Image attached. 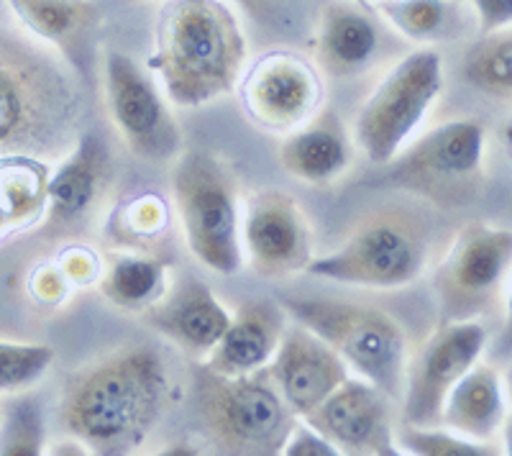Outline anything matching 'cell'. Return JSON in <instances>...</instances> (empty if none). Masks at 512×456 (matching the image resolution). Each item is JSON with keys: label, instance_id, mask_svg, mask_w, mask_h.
Returning <instances> with one entry per match:
<instances>
[{"label": "cell", "instance_id": "cell-1", "mask_svg": "<svg viewBox=\"0 0 512 456\" xmlns=\"http://www.w3.org/2000/svg\"><path fill=\"white\" fill-rule=\"evenodd\" d=\"M169 395L167 359L154 346H123L67 380L59 423L93 454H131L162 421Z\"/></svg>", "mask_w": 512, "mask_h": 456}, {"label": "cell", "instance_id": "cell-2", "mask_svg": "<svg viewBox=\"0 0 512 456\" xmlns=\"http://www.w3.org/2000/svg\"><path fill=\"white\" fill-rule=\"evenodd\" d=\"M246 62L249 34L228 0H164L146 70L169 103L200 108L236 93Z\"/></svg>", "mask_w": 512, "mask_h": 456}, {"label": "cell", "instance_id": "cell-3", "mask_svg": "<svg viewBox=\"0 0 512 456\" xmlns=\"http://www.w3.org/2000/svg\"><path fill=\"white\" fill-rule=\"evenodd\" d=\"M64 62L0 0V157H39L70 139L80 90Z\"/></svg>", "mask_w": 512, "mask_h": 456}, {"label": "cell", "instance_id": "cell-4", "mask_svg": "<svg viewBox=\"0 0 512 456\" xmlns=\"http://www.w3.org/2000/svg\"><path fill=\"white\" fill-rule=\"evenodd\" d=\"M295 323L326 341L361 380L372 382L392 403H400L410 344L405 328L384 310L341 298H282Z\"/></svg>", "mask_w": 512, "mask_h": 456}, {"label": "cell", "instance_id": "cell-5", "mask_svg": "<svg viewBox=\"0 0 512 456\" xmlns=\"http://www.w3.org/2000/svg\"><path fill=\"white\" fill-rule=\"evenodd\" d=\"M195 392L205 436L218 454H280L297 421L267 367L251 375L223 377L200 364Z\"/></svg>", "mask_w": 512, "mask_h": 456}, {"label": "cell", "instance_id": "cell-6", "mask_svg": "<svg viewBox=\"0 0 512 456\" xmlns=\"http://www.w3.org/2000/svg\"><path fill=\"white\" fill-rule=\"evenodd\" d=\"M172 195L192 257L216 275H239L241 252L239 188L231 170L203 149L177 154Z\"/></svg>", "mask_w": 512, "mask_h": 456}, {"label": "cell", "instance_id": "cell-7", "mask_svg": "<svg viewBox=\"0 0 512 456\" xmlns=\"http://www.w3.org/2000/svg\"><path fill=\"white\" fill-rule=\"evenodd\" d=\"M443 93V57L436 47L402 54L367 95L354 121V144L374 167H387Z\"/></svg>", "mask_w": 512, "mask_h": 456}, {"label": "cell", "instance_id": "cell-8", "mask_svg": "<svg viewBox=\"0 0 512 456\" xmlns=\"http://www.w3.org/2000/svg\"><path fill=\"white\" fill-rule=\"evenodd\" d=\"M428 259V236L400 213L372 216L349 239L313 257L305 272L318 280L367 290H400L420 277Z\"/></svg>", "mask_w": 512, "mask_h": 456}, {"label": "cell", "instance_id": "cell-9", "mask_svg": "<svg viewBox=\"0 0 512 456\" xmlns=\"http://www.w3.org/2000/svg\"><path fill=\"white\" fill-rule=\"evenodd\" d=\"M484 144L487 131L479 118H454L420 136L413 147H402L382 182L436 203H459L479 188Z\"/></svg>", "mask_w": 512, "mask_h": 456}, {"label": "cell", "instance_id": "cell-10", "mask_svg": "<svg viewBox=\"0 0 512 456\" xmlns=\"http://www.w3.org/2000/svg\"><path fill=\"white\" fill-rule=\"evenodd\" d=\"M236 93L251 123L269 134L285 136L320 111L326 100V82L305 54L269 49L246 62Z\"/></svg>", "mask_w": 512, "mask_h": 456}, {"label": "cell", "instance_id": "cell-11", "mask_svg": "<svg viewBox=\"0 0 512 456\" xmlns=\"http://www.w3.org/2000/svg\"><path fill=\"white\" fill-rule=\"evenodd\" d=\"M105 108L128 149L141 159L164 162L182 152V131L167 95L152 72L128 54L108 49L103 57Z\"/></svg>", "mask_w": 512, "mask_h": 456}, {"label": "cell", "instance_id": "cell-12", "mask_svg": "<svg viewBox=\"0 0 512 456\" xmlns=\"http://www.w3.org/2000/svg\"><path fill=\"white\" fill-rule=\"evenodd\" d=\"M512 264V231L472 221L459 228L436 272L446 321H466L495 305Z\"/></svg>", "mask_w": 512, "mask_h": 456}, {"label": "cell", "instance_id": "cell-13", "mask_svg": "<svg viewBox=\"0 0 512 456\" xmlns=\"http://www.w3.org/2000/svg\"><path fill=\"white\" fill-rule=\"evenodd\" d=\"M487 346V328L474 318L446 321L425 341L405 369L402 423L441 426V405L466 369L474 367Z\"/></svg>", "mask_w": 512, "mask_h": 456}, {"label": "cell", "instance_id": "cell-14", "mask_svg": "<svg viewBox=\"0 0 512 456\" xmlns=\"http://www.w3.org/2000/svg\"><path fill=\"white\" fill-rule=\"evenodd\" d=\"M241 252L256 275L269 280L305 272L313 259V231L300 203L280 190L251 195L241 218Z\"/></svg>", "mask_w": 512, "mask_h": 456}, {"label": "cell", "instance_id": "cell-15", "mask_svg": "<svg viewBox=\"0 0 512 456\" xmlns=\"http://www.w3.org/2000/svg\"><path fill=\"white\" fill-rule=\"evenodd\" d=\"M315 67L331 80H354L377 67L400 36L374 8L356 0H320L315 13Z\"/></svg>", "mask_w": 512, "mask_h": 456}, {"label": "cell", "instance_id": "cell-16", "mask_svg": "<svg viewBox=\"0 0 512 456\" xmlns=\"http://www.w3.org/2000/svg\"><path fill=\"white\" fill-rule=\"evenodd\" d=\"M303 421L326 436L338 454H400L395 444L392 400L361 377H346Z\"/></svg>", "mask_w": 512, "mask_h": 456}, {"label": "cell", "instance_id": "cell-17", "mask_svg": "<svg viewBox=\"0 0 512 456\" xmlns=\"http://www.w3.org/2000/svg\"><path fill=\"white\" fill-rule=\"evenodd\" d=\"M267 369L297 418L308 416L310 410L318 408L349 377L344 359L300 323L295 326L287 323Z\"/></svg>", "mask_w": 512, "mask_h": 456}, {"label": "cell", "instance_id": "cell-18", "mask_svg": "<svg viewBox=\"0 0 512 456\" xmlns=\"http://www.w3.org/2000/svg\"><path fill=\"white\" fill-rule=\"evenodd\" d=\"M231 313L216 298V293L198 280L185 275L167 287V293L146 310V321L157 328L164 339L180 346L192 359L203 362L208 351L218 344L226 331Z\"/></svg>", "mask_w": 512, "mask_h": 456}, {"label": "cell", "instance_id": "cell-19", "mask_svg": "<svg viewBox=\"0 0 512 456\" xmlns=\"http://www.w3.org/2000/svg\"><path fill=\"white\" fill-rule=\"evenodd\" d=\"M285 328L287 313L280 303L269 298L246 300L231 313L226 331L200 364L223 377L259 372L272 362Z\"/></svg>", "mask_w": 512, "mask_h": 456}, {"label": "cell", "instance_id": "cell-20", "mask_svg": "<svg viewBox=\"0 0 512 456\" xmlns=\"http://www.w3.org/2000/svg\"><path fill=\"white\" fill-rule=\"evenodd\" d=\"M111 157L95 131L82 134L72 152L47 177V226L62 228L88 216L108 180Z\"/></svg>", "mask_w": 512, "mask_h": 456}, {"label": "cell", "instance_id": "cell-21", "mask_svg": "<svg viewBox=\"0 0 512 456\" xmlns=\"http://www.w3.org/2000/svg\"><path fill=\"white\" fill-rule=\"evenodd\" d=\"M354 162L349 131L331 111H318L300 129L285 134L280 147L282 170L308 185H331Z\"/></svg>", "mask_w": 512, "mask_h": 456}, {"label": "cell", "instance_id": "cell-22", "mask_svg": "<svg viewBox=\"0 0 512 456\" xmlns=\"http://www.w3.org/2000/svg\"><path fill=\"white\" fill-rule=\"evenodd\" d=\"M505 416V385L500 372L479 362L456 380L441 405V426L479 444L495 439Z\"/></svg>", "mask_w": 512, "mask_h": 456}, {"label": "cell", "instance_id": "cell-23", "mask_svg": "<svg viewBox=\"0 0 512 456\" xmlns=\"http://www.w3.org/2000/svg\"><path fill=\"white\" fill-rule=\"evenodd\" d=\"M3 3L34 39L57 49L64 59H72V52L93 36L103 18L95 0H3Z\"/></svg>", "mask_w": 512, "mask_h": 456}, {"label": "cell", "instance_id": "cell-24", "mask_svg": "<svg viewBox=\"0 0 512 456\" xmlns=\"http://www.w3.org/2000/svg\"><path fill=\"white\" fill-rule=\"evenodd\" d=\"M372 6L400 39L423 47L454 39L477 21L464 0H374Z\"/></svg>", "mask_w": 512, "mask_h": 456}, {"label": "cell", "instance_id": "cell-25", "mask_svg": "<svg viewBox=\"0 0 512 456\" xmlns=\"http://www.w3.org/2000/svg\"><path fill=\"white\" fill-rule=\"evenodd\" d=\"M47 177L49 167L39 157H0V239L44 218Z\"/></svg>", "mask_w": 512, "mask_h": 456}, {"label": "cell", "instance_id": "cell-26", "mask_svg": "<svg viewBox=\"0 0 512 456\" xmlns=\"http://www.w3.org/2000/svg\"><path fill=\"white\" fill-rule=\"evenodd\" d=\"M167 264L139 252L108 254L103 262L98 287L100 293L121 310H149L167 293Z\"/></svg>", "mask_w": 512, "mask_h": 456}, {"label": "cell", "instance_id": "cell-27", "mask_svg": "<svg viewBox=\"0 0 512 456\" xmlns=\"http://www.w3.org/2000/svg\"><path fill=\"white\" fill-rule=\"evenodd\" d=\"M464 80L489 98L510 103L512 98V29L484 31L461 62Z\"/></svg>", "mask_w": 512, "mask_h": 456}, {"label": "cell", "instance_id": "cell-28", "mask_svg": "<svg viewBox=\"0 0 512 456\" xmlns=\"http://www.w3.org/2000/svg\"><path fill=\"white\" fill-rule=\"evenodd\" d=\"M47 451L44 403L31 392H18L0 413V456H39Z\"/></svg>", "mask_w": 512, "mask_h": 456}, {"label": "cell", "instance_id": "cell-29", "mask_svg": "<svg viewBox=\"0 0 512 456\" xmlns=\"http://www.w3.org/2000/svg\"><path fill=\"white\" fill-rule=\"evenodd\" d=\"M54 362L49 344L0 341V395H18L44 380Z\"/></svg>", "mask_w": 512, "mask_h": 456}, {"label": "cell", "instance_id": "cell-30", "mask_svg": "<svg viewBox=\"0 0 512 456\" xmlns=\"http://www.w3.org/2000/svg\"><path fill=\"white\" fill-rule=\"evenodd\" d=\"M395 444L400 454L415 456H489L497 454L492 444L464 439L459 433L438 426H410L402 423L395 428Z\"/></svg>", "mask_w": 512, "mask_h": 456}, {"label": "cell", "instance_id": "cell-31", "mask_svg": "<svg viewBox=\"0 0 512 456\" xmlns=\"http://www.w3.org/2000/svg\"><path fill=\"white\" fill-rule=\"evenodd\" d=\"M167 223V200L157 193H139L121 205V211H118L113 226L118 228L121 239L149 241L157 239L159 234H164V231H167Z\"/></svg>", "mask_w": 512, "mask_h": 456}, {"label": "cell", "instance_id": "cell-32", "mask_svg": "<svg viewBox=\"0 0 512 456\" xmlns=\"http://www.w3.org/2000/svg\"><path fill=\"white\" fill-rule=\"evenodd\" d=\"M236 13L249 18L251 24L269 31H292L303 24L308 11L318 13V6H310V0H228Z\"/></svg>", "mask_w": 512, "mask_h": 456}, {"label": "cell", "instance_id": "cell-33", "mask_svg": "<svg viewBox=\"0 0 512 456\" xmlns=\"http://www.w3.org/2000/svg\"><path fill=\"white\" fill-rule=\"evenodd\" d=\"M57 267L62 269L67 282L75 287H93L98 285L100 272H103V259L98 252H93L85 244H67L62 252L57 254Z\"/></svg>", "mask_w": 512, "mask_h": 456}, {"label": "cell", "instance_id": "cell-34", "mask_svg": "<svg viewBox=\"0 0 512 456\" xmlns=\"http://www.w3.org/2000/svg\"><path fill=\"white\" fill-rule=\"evenodd\" d=\"M29 293L44 308H59L72 293V285L67 282L57 262L36 264L34 272L29 275Z\"/></svg>", "mask_w": 512, "mask_h": 456}, {"label": "cell", "instance_id": "cell-35", "mask_svg": "<svg viewBox=\"0 0 512 456\" xmlns=\"http://www.w3.org/2000/svg\"><path fill=\"white\" fill-rule=\"evenodd\" d=\"M280 454L285 456H338V449L326 439L320 436L313 426H308L305 421L297 418L295 426H292L290 436L282 444Z\"/></svg>", "mask_w": 512, "mask_h": 456}, {"label": "cell", "instance_id": "cell-36", "mask_svg": "<svg viewBox=\"0 0 512 456\" xmlns=\"http://www.w3.org/2000/svg\"><path fill=\"white\" fill-rule=\"evenodd\" d=\"M477 18L479 34L497 31L510 26L512 21V0H464Z\"/></svg>", "mask_w": 512, "mask_h": 456}, {"label": "cell", "instance_id": "cell-37", "mask_svg": "<svg viewBox=\"0 0 512 456\" xmlns=\"http://www.w3.org/2000/svg\"><path fill=\"white\" fill-rule=\"evenodd\" d=\"M356 3H359V6H364V8H374L369 0H356Z\"/></svg>", "mask_w": 512, "mask_h": 456}, {"label": "cell", "instance_id": "cell-38", "mask_svg": "<svg viewBox=\"0 0 512 456\" xmlns=\"http://www.w3.org/2000/svg\"><path fill=\"white\" fill-rule=\"evenodd\" d=\"M126 3H141V0H126Z\"/></svg>", "mask_w": 512, "mask_h": 456}, {"label": "cell", "instance_id": "cell-39", "mask_svg": "<svg viewBox=\"0 0 512 456\" xmlns=\"http://www.w3.org/2000/svg\"><path fill=\"white\" fill-rule=\"evenodd\" d=\"M369 3H374V0H369Z\"/></svg>", "mask_w": 512, "mask_h": 456}]
</instances>
